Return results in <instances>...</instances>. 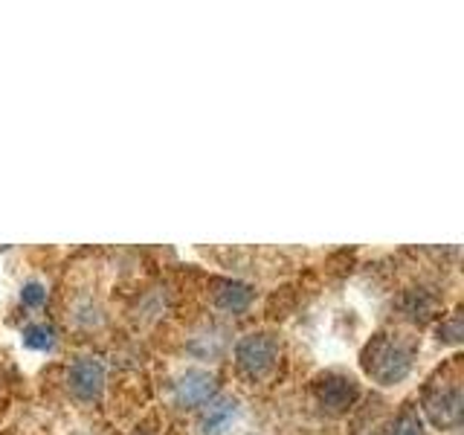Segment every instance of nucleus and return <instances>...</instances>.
Listing matches in <instances>:
<instances>
[{
	"label": "nucleus",
	"mask_w": 464,
	"mask_h": 435,
	"mask_svg": "<svg viewBox=\"0 0 464 435\" xmlns=\"http://www.w3.org/2000/svg\"><path fill=\"white\" fill-rule=\"evenodd\" d=\"M389 435H427V430H424V420H420V415L415 410H403L395 418Z\"/></svg>",
	"instance_id": "9b49d317"
},
{
	"label": "nucleus",
	"mask_w": 464,
	"mask_h": 435,
	"mask_svg": "<svg viewBox=\"0 0 464 435\" xmlns=\"http://www.w3.org/2000/svg\"><path fill=\"white\" fill-rule=\"evenodd\" d=\"M24 345L33 348V352H50L55 345V328L47 323H35L24 328Z\"/></svg>",
	"instance_id": "9d476101"
},
{
	"label": "nucleus",
	"mask_w": 464,
	"mask_h": 435,
	"mask_svg": "<svg viewBox=\"0 0 464 435\" xmlns=\"http://www.w3.org/2000/svg\"><path fill=\"white\" fill-rule=\"evenodd\" d=\"M238 412V403L232 398H218V401H209L207 406H203V412L198 418V427L203 435H218L224 432L229 427V420L236 418Z\"/></svg>",
	"instance_id": "0eeeda50"
},
{
	"label": "nucleus",
	"mask_w": 464,
	"mask_h": 435,
	"mask_svg": "<svg viewBox=\"0 0 464 435\" xmlns=\"http://www.w3.org/2000/svg\"><path fill=\"white\" fill-rule=\"evenodd\" d=\"M420 406H424V415L430 418L432 427L456 430L461 424V386H459V381H441V383L427 386Z\"/></svg>",
	"instance_id": "7ed1b4c3"
},
{
	"label": "nucleus",
	"mask_w": 464,
	"mask_h": 435,
	"mask_svg": "<svg viewBox=\"0 0 464 435\" xmlns=\"http://www.w3.org/2000/svg\"><path fill=\"white\" fill-rule=\"evenodd\" d=\"M314 395H316V403L323 406L325 412L340 415V412L352 410V406L357 403L360 386H357L354 377L340 374V372H328L314 383Z\"/></svg>",
	"instance_id": "20e7f679"
},
{
	"label": "nucleus",
	"mask_w": 464,
	"mask_h": 435,
	"mask_svg": "<svg viewBox=\"0 0 464 435\" xmlns=\"http://www.w3.org/2000/svg\"><path fill=\"white\" fill-rule=\"evenodd\" d=\"M415 343L403 334H377L362 352V369L381 386L401 383L412 369Z\"/></svg>",
	"instance_id": "f257e3e1"
},
{
	"label": "nucleus",
	"mask_w": 464,
	"mask_h": 435,
	"mask_svg": "<svg viewBox=\"0 0 464 435\" xmlns=\"http://www.w3.org/2000/svg\"><path fill=\"white\" fill-rule=\"evenodd\" d=\"M253 302V290L246 285H238V282H221L215 290V304L227 314H241L250 308Z\"/></svg>",
	"instance_id": "6e6552de"
},
{
	"label": "nucleus",
	"mask_w": 464,
	"mask_h": 435,
	"mask_svg": "<svg viewBox=\"0 0 464 435\" xmlns=\"http://www.w3.org/2000/svg\"><path fill=\"white\" fill-rule=\"evenodd\" d=\"M439 337L447 340V343H459V337H461V314L459 311L450 316L447 323L439 325Z\"/></svg>",
	"instance_id": "ddd939ff"
},
{
	"label": "nucleus",
	"mask_w": 464,
	"mask_h": 435,
	"mask_svg": "<svg viewBox=\"0 0 464 435\" xmlns=\"http://www.w3.org/2000/svg\"><path fill=\"white\" fill-rule=\"evenodd\" d=\"M276 360H279V343L267 331L246 334L236 345V366L246 381H261L276 366Z\"/></svg>",
	"instance_id": "f03ea898"
},
{
	"label": "nucleus",
	"mask_w": 464,
	"mask_h": 435,
	"mask_svg": "<svg viewBox=\"0 0 464 435\" xmlns=\"http://www.w3.org/2000/svg\"><path fill=\"white\" fill-rule=\"evenodd\" d=\"M435 296L430 294V290H410V294L403 296V302H401V308H403V314L410 316V319H415V323H427V319L432 316V311H435Z\"/></svg>",
	"instance_id": "1a4fd4ad"
},
{
	"label": "nucleus",
	"mask_w": 464,
	"mask_h": 435,
	"mask_svg": "<svg viewBox=\"0 0 464 435\" xmlns=\"http://www.w3.org/2000/svg\"><path fill=\"white\" fill-rule=\"evenodd\" d=\"M44 299H47V287H44L41 282H26L24 285L21 302L26 304V308H38V304H44Z\"/></svg>",
	"instance_id": "f8f14e48"
},
{
	"label": "nucleus",
	"mask_w": 464,
	"mask_h": 435,
	"mask_svg": "<svg viewBox=\"0 0 464 435\" xmlns=\"http://www.w3.org/2000/svg\"><path fill=\"white\" fill-rule=\"evenodd\" d=\"M215 392H218L215 374L203 372V369H188L186 374L178 377L171 398L180 410H198V406H207L215 398Z\"/></svg>",
	"instance_id": "39448f33"
},
{
	"label": "nucleus",
	"mask_w": 464,
	"mask_h": 435,
	"mask_svg": "<svg viewBox=\"0 0 464 435\" xmlns=\"http://www.w3.org/2000/svg\"><path fill=\"white\" fill-rule=\"evenodd\" d=\"M67 383L79 401H96L105 389V366L99 357H79L67 372Z\"/></svg>",
	"instance_id": "423d86ee"
}]
</instances>
